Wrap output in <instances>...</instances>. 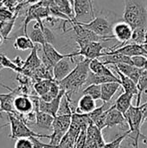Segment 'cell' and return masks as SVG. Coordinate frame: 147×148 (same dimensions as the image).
Instances as JSON below:
<instances>
[{"instance_id":"cell-1","label":"cell","mask_w":147,"mask_h":148,"mask_svg":"<svg viewBox=\"0 0 147 148\" xmlns=\"http://www.w3.org/2000/svg\"><path fill=\"white\" fill-rule=\"evenodd\" d=\"M89 59H82L76 63L70 74L63 80L58 82L61 89L65 90L68 96H72L75 93L79 91L83 86H85L89 69Z\"/></svg>"},{"instance_id":"cell-2","label":"cell","mask_w":147,"mask_h":148,"mask_svg":"<svg viewBox=\"0 0 147 148\" xmlns=\"http://www.w3.org/2000/svg\"><path fill=\"white\" fill-rule=\"evenodd\" d=\"M123 19L133 29L146 28L147 25V9L140 0H125Z\"/></svg>"},{"instance_id":"cell-3","label":"cell","mask_w":147,"mask_h":148,"mask_svg":"<svg viewBox=\"0 0 147 148\" xmlns=\"http://www.w3.org/2000/svg\"><path fill=\"white\" fill-rule=\"evenodd\" d=\"M7 118L9 121L8 124H5L4 127L10 125V134L9 137L12 140H17L21 138H46L50 139V135L40 134L35 133L32 129L29 127V126L23 121V115H21L17 113L7 114Z\"/></svg>"},{"instance_id":"cell-4","label":"cell","mask_w":147,"mask_h":148,"mask_svg":"<svg viewBox=\"0 0 147 148\" xmlns=\"http://www.w3.org/2000/svg\"><path fill=\"white\" fill-rule=\"evenodd\" d=\"M124 115L126 120L128 127L131 130V134H134V135L130 134L128 137L133 142H139V139H142L144 144H147V138L140 132V127L141 125L143 124V115L140 107L132 106Z\"/></svg>"},{"instance_id":"cell-5","label":"cell","mask_w":147,"mask_h":148,"mask_svg":"<svg viewBox=\"0 0 147 148\" xmlns=\"http://www.w3.org/2000/svg\"><path fill=\"white\" fill-rule=\"evenodd\" d=\"M80 23L101 36L109 37L112 39L114 38V36L113 35V23L110 22L109 18L104 13H101L99 16H95L90 22Z\"/></svg>"},{"instance_id":"cell-6","label":"cell","mask_w":147,"mask_h":148,"mask_svg":"<svg viewBox=\"0 0 147 148\" xmlns=\"http://www.w3.org/2000/svg\"><path fill=\"white\" fill-rule=\"evenodd\" d=\"M76 43L78 44L80 49L77 52H74L73 56H81L86 59L93 60L99 59L100 57L104 56V52L102 50L105 49L102 42H89L87 40L81 39H75Z\"/></svg>"},{"instance_id":"cell-7","label":"cell","mask_w":147,"mask_h":148,"mask_svg":"<svg viewBox=\"0 0 147 148\" xmlns=\"http://www.w3.org/2000/svg\"><path fill=\"white\" fill-rule=\"evenodd\" d=\"M42 56L41 60L42 62V64L51 71H53L54 66L63 58L66 57L74 58L73 53L64 54V55L61 54L55 49V47L51 43H45L43 46H42Z\"/></svg>"},{"instance_id":"cell-8","label":"cell","mask_w":147,"mask_h":148,"mask_svg":"<svg viewBox=\"0 0 147 148\" xmlns=\"http://www.w3.org/2000/svg\"><path fill=\"white\" fill-rule=\"evenodd\" d=\"M75 20L83 23L84 19L90 22L95 17L93 0H73Z\"/></svg>"},{"instance_id":"cell-9","label":"cell","mask_w":147,"mask_h":148,"mask_svg":"<svg viewBox=\"0 0 147 148\" xmlns=\"http://www.w3.org/2000/svg\"><path fill=\"white\" fill-rule=\"evenodd\" d=\"M29 37L34 43L41 44L42 46H43L45 43L53 44L55 40L53 32L44 25L41 26L37 22L33 26L31 32L29 34Z\"/></svg>"},{"instance_id":"cell-10","label":"cell","mask_w":147,"mask_h":148,"mask_svg":"<svg viewBox=\"0 0 147 148\" xmlns=\"http://www.w3.org/2000/svg\"><path fill=\"white\" fill-rule=\"evenodd\" d=\"M1 86L8 89L10 92L7 94H0V117H2L1 113H4V112L7 114L16 113L14 108V100L16 95H23L21 87H18L16 88H10L2 83Z\"/></svg>"},{"instance_id":"cell-11","label":"cell","mask_w":147,"mask_h":148,"mask_svg":"<svg viewBox=\"0 0 147 148\" xmlns=\"http://www.w3.org/2000/svg\"><path fill=\"white\" fill-rule=\"evenodd\" d=\"M133 28L125 21L117 22L113 24V35L114 38H116L121 44L120 46L115 47H121L126 43H128L133 36Z\"/></svg>"},{"instance_id":"cell-12","label":"cell","mask_w":147,"mask_h":148,"mask_svg":"<svg viewBox=\"0 0 147 148\" xmlns=\"http://www.w3.org/2000/svg\"><path fill=\"white\" fill-rule=\"evenodd\" d=\"M14 108L17 114L23 116L36 111L32 98L30 95H18L16 96L14 100Z\"/></svg>"},{"instance_id":"cell-13","label":"cell","mask_w":147,"mask_h":148,"mask_svg":"<svg viewBox=\"0 0 147 148\" xmlns=\"http://www.w3.org/2000/svg\"><path fill=\"white\" fill-rule=\"evenodd\" d=\"M75 63V60L72 57H66L58 62L53 68V77L56 82H60L66 78L73 70L72 64Z\"/></svg>"},{"instance_id":"cell-14","label":"cell","mask_w":147,"mask_h":148,"mask_svg":"<svg viewBox=\"0 0 147 148\" xmlns=\"http://www.w3.org/2000/svg\"><path fill=\"white\" fill-rule=\"evenodd\" d=\"M107 54H121L126 56H146V54L140 44H136V43H126L121 47L110 49L108 51H106Z\"/></svg>"},{"instance_id":"cell-15","label":"cell","mask_w":147,"mask_h":148,"mask_svg":"<svg viewBox=\"0 0 147 148\" xmlns=\"http://www.w3.org/2000/svg\"><path fill=\"white\" fill-rule=\"evenodd\" d=\"M121 127V129H125L127 125L125 115L115 108L114 104L107 109V127Z\"/></svg>"},{"instance_id":"cell-16","label":"cell","mask_w":147,"mask_h":148,"mask_svg":"<svg viewBox=\"0 0 147 148\" xmlns=\"http://www.w3.org/2000/svg\"><path fill=\"white\" fill-rule=\"evenodd\" d=\"M65 93H66L65 90L61 89L60 95L55 99H54L53 101H51L49 102L44 101L40 98V101H39V111L49 114L55 117L57 115V113H58V110H59V107H60L62 98L63 97Z\"/></svg>"},{"instance_id":"cell-17","label":"cell","mask_w":147,"mask_h":148,"mask_svg":"<svg viewBox=\"0 0 147 148\" xmlns=\"http://www.w3.org/2000/svg\"><path fill=\"white\" fill-rule=\"evenodd\" d=\"M105 65H117L120 63L133 64L132 57L121 54H107L104 52V56L99 58Z\"/></svg>"},{"instance_id":"cell-18","label":"cell","mask_w":147,"mask_h":148,"mask_svg":"<svg viewBox=\"0 0 147 148\" xmlns=\"http://www.w3.org/2000/svg\"><path fill=\"white\" fill-rule=\"evenodd\" d=\"M72 122V114L56 115L53 122V132L66 134Z\"/></svg>"},{"instance_id":"cell-19","label":"cell","mask_w":147,"mask_h":148,"mask_svg":"<svg viewBox=\"0 0 147 148\" xmlns=\"http://www.w3.org/2000/svg\"><path fill=\"white\" fill-rule=\"evenodd\" d=\"M96 103L95 100H94L91 96L83 95L80 100L78 101L77 108L75 109V112L79 114H89L96 108Z\"/></svg>"},{"instance_id":"cell-20","label":"cell","mask_w":147,"mask_h":148,"mask_svg":"<svg viewBox=\"0 0 147 148\" xmlns=\"http://www.w3.org/2000/svg\"><path fill=\"white\" fill-rule=\"evenodd\" d=\"M87 142L96 143L99 148H102L106 145V142L101 134V130L98 127H96L94 123H91L88 127Z\"/></svg>"},{"instance_id":"cell-21","label":"cell","mask_w":147,"mask_h":148,"mask_svg":"<svg viewBox=\"0 0 147 148\" xmlns=\"http://www.w3.org/2000/svg\"><path fill=\"white\" fill-rule=\"evenodd\" d=\"M55 117L41 112L39 110L36 111V122L35 126L37 128L44 129V130H53V122H54Z\"/></svg>"},{"instance_id":"cell-22","label":"cell","mask_w":147,"mask_h":148,"mask_svg":"<svg viewBox=\"0 0 147 148\" xmlns=\"http://www.w3.org/2000/svg\"><path fill=\"white\" fill-rule=\"evenodd\" d=\"M112 68L114 69V71L118 74L119 75V78L120 80V84H121V87L123 88L124 91L126 93H128V94H133V95H138L139 93V89H138V87H137V84L132 80L130 79L129 77L126 76L125 75H123L119 69L118 68L115 66V65H111Z\"/></svg>"},{"instance_id":"cell-23","label":"cell","mask_w":147,"mask_h":148,"mask_svg":"<svg viewBox=\"0 0 147 148\" xmlns=\"http://www.w3.org/2000/svg\"><path fill=\"white\" fill-rule=\"evenodd\" d=\"M115 66L118 68V69L123 75H125L126 76L132 79L136 84L138 83L139 77H140V75H141V72L143 70L142 69H139L133 65L126 64V63H120V64H117Z\"/></svg>"},{"instance_id":"cell-24","label":"cell","mask_w":147,"mask_h":148,"mask_svg":"<svg viewBox=\"0 0 147 148\" xmlns=\"http://www.w3.org/2000/svg\"><path fill=\"white\" fill-rule=\"evenodd\" d=\"M121 87L120 82H108L101 85V100L103 103H107L112 100L113 95Z\"/></svg>"},{"instance_id":"cell-25","label":"cell","mask_w":147,"mask_h":148,"mask_svg":"<svg viewBox=\"0 0 147 148\" xmlns=\"http://www.w3.org/2000/svg\"><path fill=\"white\" fill-rule=\"evenodd\" d=\"M120 82V80L117 76H109V75H99L96 74H94L93 72H89L85 87L92 85V84H96V85H102L105 83L108 82Z\"/></svg>"},{"instance_id":"cell-26","label":"cell","mask_w":147,"mask_h":148,"mask_svg":"<svg viewBox=\"0 0 147 148\" xmlns=\"http://www.w3.org/2000/svg\"><path fill=\"white\" fill-rule=\"evenodd\" d=\"M134 95L133 94H128V93H122L116 100L114 106L115 108L120 111V113H122L123 114H125L129 108L132 107V101Z\"/></svg>"},{"instance_id":"cell-27","label":"cell","mask_w":147,"mask_h":148,"mask_svg":"<svg viewBox=\"0 0 147 148\" xmlns=\"http://www.w3.org/2000/svg\"><path fill=\"white\" fill-rule=\"evenodd\" d=\"M89 69L94 74L99 75H109V76H116L112 72V70L107 67L100 59H93L89 63Z\"/></svg>"},{"instance_id":"cell-28","label":"cell","mask_w":147,"mask_h":148,"mask_svg":"<svg viewBox=\"0 0 147 148\" xmlns=\"http://www.w3.org/2000/svg\"><path fill=\"white\" fill-rule=\"evenodd\" d=\"M13 47L16 50L25 51L28 49L32 50L35 47V44L31 41V39L29 37V36L22 35V36H18L16 38V40L13 43Z\"/></svg>"},{"instance_id":"cell-29","label":"cell","mask_w":147,"mask_h":148,"mask_svg":"<svg viewBox=\"0 0 147 148\" xmlns=\"http://www.w3.org/2000/svg\"><path fill=\"white\" fill-rule=\"evenodd\" d=\"M53 82H54V79H52V80H40V81L36 82L33 87H34V89H35L36 95L39 97H41V96L44 95L45 94H47L49 91Z\"/></svg>"},{"instance_id":"cell-30","label":"cell","mask_w":147,"mask_h":148,"mask_svg":"<svg viewBox=\"0 0 147 148\" xmlns=\"http://www.w3.org/2000/svg\"><path fill=\"white\" fill-rule=\"evenodd\" d=\"M71 97L68 96L66 93L62 98L59 110L57 113V115H65V114H72L75 109H73L72 105H71Z\"/></svg>"},{"instance_id":"cell-31","label":"cell","mask_w":147,"mask_h":148,"mask_svg":"<svg viewBox=\"0 0 147 148\" xmlns=\"http://www.w3.org/2000/svg\"><path fill=\"white\" fill-rule=\"evenodd\" d=\"M137 87L139 89V93L137 95V103L136 107L140 106V101H141V97L142 94L144 93L145 90L147 89V69H143L139 77V80L137 83Z\"/></svg>"},{"instance_id":"cell-32","label":"cell","mask_w":147,"mask_h":148,"mask_svg":"<svg viewBox=\"0 0 147 148\" xmlns=\"http://www.w3.org/2000/svg\"><path fill=\"white\" fill-rule=\"evenodd\" d=\"M146 28L144 27L137 28L133 29L132 39L128 43H136V44L142 45L146 42Z\"/></svg>"},{"instance_id":"cell-33","label":"cell","mask_w":147,"mask_h":148,"mask_svg":"<svg viewBox=\"0 0 147 148\" xmlns=\"http://www.w3.org/2000/svg\"><path fill=\"white\" fill-rule=\"evenodd\" d=\"M83 95H87L91 96L94 100H101V85L92 84L87 86L83 89Z\"/></svg>"},{"instance_id":"cell-34","label":"cell","mask_w":147,"mask_h":148,"mask_svg":"<svg viewBox=\"0 0 147 148\" xmlns=\"http://www.w3.org/2000/svg\"><path fill=\"white\" fill-rule=\"evenodd\" d=\"M18 14H16L11 20L7 22H0V34L4 37V39H9V35L10 34V31L12 30L16 19L17 17Z\"/></svg>"},{"instance_id":"cell-35","label":"cell","mask_w":147,"mask_h":148,"mask_svg":"<svg viewBox=\"0 0 147 148\" xmlns=\"http://www.w3.org/2000/svg\"><path fill=\"white\" fill-rule=\"evenodd\" d=\"M76 142V139L74 138L68 132L63 136L62 140L56 147L53 148H75V145Z\"/></svg>"},{"instance_id":"cell-36","label":"cell","mask_w":147,"mask_h":148,"mask_svg":"<svg viewBox=\"0 0 147 148\" xmlns=\"http://www.w3.org/2000/svg\"><path fill=\"white\" fill-rule=\"evenodd\" d=\"M23 6H24V5H23ZM23 6L20 7L16 12H13V11H11L10 10H9V9L4 8V7L2 6V7L0 8V22H7V21L11 20L16 14L19 13L20 10H21Z\"/></svg>"},{"instance_id":"cell-37","label":"cell","mask_w":147,"mask_h":148,"mask_svg":"<svg viewBox=\"0 0 147 148\" xmlns=\"http://www.w3.org/2000/svg\"><path fill=\"white\" fill-rule=\"evenodd\" d=\"M130 134H131V130L128 129L123 135L119 136L116 140H113L110 143H106V145L102 148H120V147L121 143H122V141L124 140V139L126 138V137H128Z\"/></svg>"},{"instance_id":"cell-38","label":"cell","mask_w":147,"mask_h":148,"mask_svg":"<svg viewBox=\"0 0 147 148\" xmlns=\"http://www.w3.org/2000/svg\"><path fill=\"white\" fill-rule=\"evenodd\" d=\"M14 148H34V145L30 138H21L16 140Z\"/></svg>"},{"instance_id":"cell-39","label":"cell","mask_w":147,"mask_h":148,"mask_svg":"<svg viewBox=\"0 0 147 148\" xmlns=\"http://www.w3.org/2000/svg\"><path fill=\"white\" fill-rule=\"evenodd\" d=\"M87 130L88 129H82L80 135L78 136L75 148H86L87 144Z\"/></svg>"},{"instance_id":"cell-40","label":"cell","mask_w":147,"mask_h":148,"mask_svg":"<svg viewBox=\"0 0 147 148\" xmlns=\"http://www.w3.org/2000/svg\"><path fill=\"white\" fill-rule=\"evenodd\" d=\"M147 58L145 56H135L132 57V61H133V66L139 68V69H144L146 62Z\"/></svg>"},{"instance_id":"cell-41","label":"cell","mask_w":147,"mask_h":148,"mask_svg":"<svg viewBox=\"0 0 147 148\" xmlns=\"http://www.w3.org/2000/svg\"><path fill=\"white\" fill-rule=\"evenodd\" d=\"M141 112H142V115H143V123L146 121V119L147 118V102H146L145 104H143L142 106H139Z\"/></svg>"},{"instance_id":"cell-42","label":"cell","mask_w":147,"mask_h":148,"mask_svg":"<svg viewBox=\"0 0 147 148\" xmlns=\"http://www.w3.org/2000/svg\"><path fill=\"white\" fill-rule=\"evenodd\" d=\"M2 55H3V52L0 51V72H1V70L3 69V64H2Z\"/></svg>"},{"instance_id":"cell-43","label":"cell","mask_w":147,"mask_h":148,"mask_svg":"<svg viewBox=\"0 0 147 148\" xmlns=\"http://www.w3.org/2000/svg\"><path fill=\"white\" fill-rule=\"evenodd\" d=\"M4 40H5V39H4V37H3V36L0 34V46H2V44L3 43Z\"/></svg>"},{"instance_id":"cell-44","label":"cell","mask_w":147,"mask_h":148,"mask_svg":"<svg viewBox=\"0 0 147 148\" xmlns=\"http://www.w3.org/2000/svg\"><path fill=\"white\" fill-rule=\"evenodd\" d=\"M142 47H143V49H144V50H145V52H146L147 56V43H143L142 44Z\"/></svg>"},{"instance_id":"cell-45","label":"cell","mask_w":147,"mask_h":148,"mask_svg":"<svg viewBox=\"0 0 147 148\" xmlns=\"http://www.w3.org/2000/svg\"><path fill=\"white\" fill-rule=\"evenodd\" d=\"M133 147L134 148H139V144H133Z\"/></svg>"},{"instance_id":"cell-46","label":"cell","mask_w":147,"mask_h":148,"mask_svg":"<svg viewBox=\"0 0 147 148\" xmlns=\"http://www.w3.org/2000/svg\"><path fill=\"white\" fill-rule=\"evenodd\" d=\"M147 69V60L146 62V64H145V67H144V69Z\"/></svg>"},{"instance_id":"cell-47","label":"cell","mask_w":147,"mask_h":148,"mask_svg":"<svg viewBox=\"0 0 147 148\" xmlns=\"http://www.w3.org/2000/svg\"><path fill=\"white\" fill-rule=\"evenodd\" d=\"M144 123H146V125H147V118H146V121H144ZM144 123H143V124H144Z\"/></svg>"},{"instance_id":"cell-48","label":"cell","mask_w":147,"mask_h":148,"mask_svg":"<svg viewBox=\"0 0 147 148\" xmlns=\"http://www.w3.org/2000/svg\"><path fill=\"white\" fill-rule=\"evenodd\" d=\"M20 1H21V2H22V3H23V2H26V1H27V0H20Z\"/></svg>"}]
</instances>
